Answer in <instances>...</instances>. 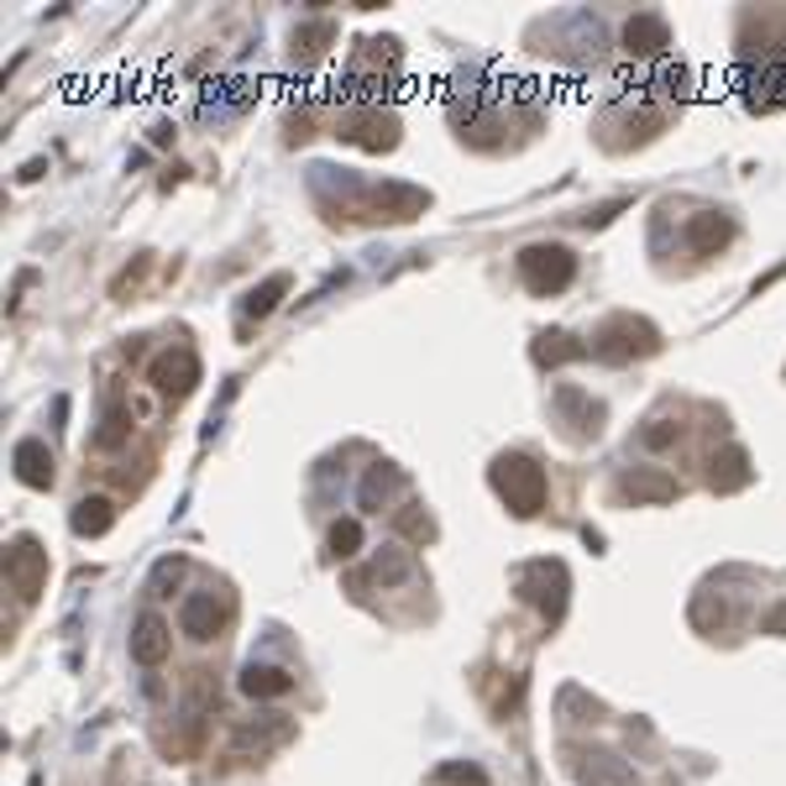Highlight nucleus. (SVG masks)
Wrapping results in <instances>:
<instances>
[{"mask_svg":"<svg viewBox=\"0 0 786 786\" xmlns=\"http://www.w3.org/2000/svg\"><path fill=\"white\" fill-rule=\"evenodd\" d=\"M493 488H499V499H504L520 520H530V514L545 509V472L530 462V457H520V451H509V457L493 462Z\"/></svg>","mask_w":786,"mask_h":786,"instance_id":"1","label":"nucleus"},{"mask_svg":"<svg viewBox=\"0 0 786 786\" xmlns=\"http://www.w3.org/2000/svg\"><path fill=\"white\" fill-rule=\"evenodd\" d=\"M520 279L530 294H562L577 279V258L562 242H535L520 252Z\"/></svg>","mask_w":786,"mask_h":786,"instance_id":"2","label":"nucleus"},{"mask_svg":"<svg viewBox=\"0 0 786 786\" xmlns=\"http://www.w3.org/2000/svg\"><path fill=\"white\" fill-rule=\"evenodd\" d=\"M656 346H661L656 325L635 321V315H619V321H608L604 331H598L593 357H604V363H629V357H650Z\"/></svg>","mask_w":786,"mask_h":786,"instance_id":"3","label":"nucleus"},{"mask_svg":"<svg viewBox=\"0 0 786 786\" xmlns=\"http://www.w3.org/2000/svg\"><path fill=\"white\" fill-rule=\"evenodd\" d=\"M514 583H520V598H524V604H535L545 619H551V625H556V619L566 614V566H562V562H535V566H524Z\"/></svg>","mask_w":786,"mask_h":786,"instance_id":"4","label":"nucleus"},{"mask_svg":"<svg viewBox=\"0 0 786 786\" xmlns=\"http://www.w3.org/2000/svg\"><path fill=\"white\" fill-rule=\"evenodd\" d=\"M6 583L17 587V598H27V604L48 587V551L32 535L11 541V551H6Z\"/></svg>","mask_w":786,"mask_h":786,"instance_id":"5","label":"nucleus"},{"mask_svg":"<svg viewBox=\"0 0 786 786\" xmlns=\"http://www.w3.org/2000/svg\"><path fill=\"white\" fill-rule=\"evenodd\" d=\"M572 776L583 786H640L635 771L619 755H608V750H572Z\"/></svg>","mask_w":786,"mask_h":786,"instance_id":"6","label":"nucleus"},{"mask_svg":"<svg viewBox=\"0 0 786 786\" xmlns=\"http://www.w3.org/2000/svg\"><path fill=\"white\" fill-rule=\"evenodd\" d=\"M195 384H200V357H195L189 346H179V352H168V357H158V363H153V388H158V394H174V399H184Z\"/></svg>","mask_w":786,"mask_h":786,"instance_id":"7","label":"nucleus"},{"mask_svg":"<svg viewBox=\"0 0 786 786\" xmlns=\"http://www.w3.org/2000/svg\"><path fill=\"white\" fill-rule=\"evenodd\" d=\"M221 625H226V608L216 604V593H195V598H184V608H179V629L189 635V640H216L221 635Z\"/></svg>","mask_w":786,"mask_h":786,"instance_id":"8","label":"nucleus"},{"mask_svg":"<svg viewBox=\"0 0 786 786\" xmlns=\"http://www.w3.org/2000/svg\"><path fill=\"white\" fill-rule=\"evenodd\" d=\"M619 493L635 499V504H671L677 499V478H666L661 467H635L625 483H619Z\"/></svg>","mask_w":786,"mask_h":786,"instance_id":"9","label":"nucleus"},{"mask_svg":"<svg viewBox=\"0 0 786 786\" xmlns=\"http://www.w3.org/2000/svg\"><path fill=\"white\" fill-rule=\"evenodd\" d=\"M168 625H163L158 614H142L137 619V635H132V661L137 666H163L168 661Z\"/></svg>","mask_w":786,"mask_h":786,"instance_id":"10","label":"nucleus"},{"mask_svg":"<svg viewBox=\"0 0 786 786\" xmlns=\"http://www.w3.org/2000/svg\"><path fill=\"white\" fill-rule=\"evenodd\" d=\"M625 42H629V53L656 59V53H666V48H671V32H666V21L656 17V11H640V17L625 27Z\"/></svg>","mask_w":786,"mask_h":786,"instance_id":"11","label":"nucleus"},{"mask_svg":"<svg viewBox=\"0 0 786 786\" xmlns=\"http://www.w3.org/2000/svg\"><path fill=\"white\" fill-rule=\"evenodd\" d=\"M242 692L252 698V703H268V698H289L294 692V677L283 671V666H247L242 671Z\"/></svg>","mask_w":786,"mask_h":786,"instance_id":"12","label":"nucleus"},{"mask_svg":"<svg viewBox=\"0 0 786 786\" xmlns=\"http://www.w3.org/2000/svg\"><path fill=\"white\" fill-rule=\"evenodd\" d=\"M729 237H734V226H729L719 210H703V216H692V221H687V247H692V252H703V258H713L719 247H729Z\"/></svg>","mask_w":786,"mask_h":786,"instance_id":"13","label":"nucleus"},{"mask_svg":"<svg viewBox=\"0 0 786 786\" xmlns=\"http://www.w3.org/2000/svg\"><path fill=\"white\" fill-rule=\"evenodd\" d=\"M556 409H562V415L577 425L583 436H598V425H604V404H593L577 384H562V388H556Z\"/></svg>","mask_w":786,"mask_h":786,"instance_id":"14","label":"nucleus"},{"mask_svg":"<svg viewBox=\"0 0 786 786\" xmlns=\"http://www.w3.org/2000/svg\"><path fill=\"white\" fill-rule=\"evenodd\" d=\"M11 462H17V478L27 488H53V457H48L42 441H21L11 451Z\"/></svg>","mask_w":786,"mask_h":786,"instance_id":"15","label":"nucleus"},{"mask_svg":"<svg viewBox=\"0 0 786 786\" xmlns=\"http://www.w3.org/2000/svg\"><path fill=\"white\" fill-rule=\"evenodd\" d=\"M708 483L719 488V493H734V488L750 483V457L740 446H729V451H713V462H708Z\"/></svg>","mask_w":786,"mask_h":786,"instance_id":"16","label":"nucleus"},{"mask_svg":"<svg viewBox=\"0 0 786 786\" xmlns=\"http://www.w3.org/2000/svg\"><path fill=\"white\" fill-rule=\"evenodd\" d=\"M404 493V472L399 467H388L378 462L373 472H367V483H363V509H384L388 499H399Z\"/></svg>","mask_w":786,"mask_h":786,"instance_id":"17","label":"nucleus"},{"mask_svg":"<svg viewBox=\"0 0 786 786\" xmlns=\"http://www.w3.org/2000/svg\"><path fill=\"white\" fill-rule=\"evenodd\" d=\"M577 357H587V346H583V342H572L566 331H545L541 342H535V363H541V367L577 363Z\"/></svg>","mask_w":786,"mask_h":786,"instance_id":"18","label":"nucleus"},{"mask_svg":"<svg viewBox=\"0 0 786 786\" xmlns=\"http://www.w3.org/2000/svg\"><path fill=\"white\" fill-rule=\"evenodd\" d=\"M111 520H116V509H111V499H80L74 504V535H105L111 530Z\"/></svg>","mask_w":786,"mask_h":786,"instance_id":"19","label":"nucleus"},{"mask_svg":"<svg viewBox=\"0 0 786 786\" xmlns=\"http://www.w3.org/2000/svg\"><path fill=\"white\" fill-rule=\"evenodd\" d=\"M404 577H409V562H404V551H384V556L373 562V572H367V577H352V587H363V583L394 587V583H404Z\"/></svg>","mask_w":786,"mask_h":786,"instance_id":"20","label":"nucleus"},{"mask_svg":"<svg viewBox=\"0 0 786 786\" xmlns=\"http://www.w3.org/2000/svg\"><path fill=\"white\" fill-rule=\"evenodd\" d=\"M283 294H289V279H283V273H273V279L262 283V289H252V294H247V315H252V321H262V315H273Z\"/></svg>","mask_w":786,"mask_h":786,"instance_id":"21","label":"nucleus"},{"mask_svg":"<svg viewBox=\"0 0 786 786\" xmlns=\"http://www.w3.org/2000/svg\"><path fill=\"white\" fill-rule=\"evenodd\" d=\"M342 137L363 142V147H394V122H384V116H367V122H346Z\"/></svg>","mask_w":786,"mask_h":786,"instance_id":"22","label":"nucleus"},{"mask_svg":"<svg viewBox=\"0 0 786 786\" xmlns=\"http://www.w3.org/2000/svg\"><path fill=\"white\" fill-rule=\"evenodd\" d=\"M126 436H132V415H126V409H111V415H105V425L95 430V446H101V451H116Z\"/></svg>","mask_w":786,"mask_h":786,"instance_id":"23","label":"nucleus"},{"mask_svg":"<svg viewBox=\"0 0 786 786\" xmlns=\"http://www.w3.org/2000/svg\"><path fill=\"white\" fill-rule=\"evenodd\" d=\"M357 545H363V524H357V520L331 524V556H336V562H346V556H357Z\"/></svg>","mask_w":786,"mask_h":786,"instance_id":"24","label":"nucleus"},{"mask_svg":"<svg viewBox=\"0 0 786 786\" xmlns=\"http://www.w3.org/2000/svg\"><path fill=\"white\" fill-rule=\"evenodd\" d=\"M640 441H646L650 451H666V446L682 441V425H677V420H650L646 430H640Z\"/></svg>","mask_w":786,"mask_h":786,"instance_id":"25","label":"nucleus"},{"mask_svg":"<svg viewBox=\"0 0 786 786\" xmlns=\"http://www.w3.org/2000/svg\"><path fill=\"white\" fill-rule=\"evenodd\" d=\"M184 577V562L179 556H168V562H158V572H153V598H174V587H179Z\"/></svg>","mask_w":786,"mask_h":786,"instance_id":"26","label":"nucleus"},{"mask_svg":"<svg viewBox=\"0 0 786 786\" xmlns=\"http://www.w3.org/2000/svg\"><path fill=\"white\" fill-rule=\"evenodd\" d=\"M441 782L451 786H488V776L478 766H462V761H451V766H441Z\"/></svg>","mask_w":786,"mask_h":786,"instance_id":"27","label":"nucleus"},{"mask_svg":"<svg viewBox=\"0 0 786 786\" xmlns=\"http://www.w3.org/2000/svg\"><path fill=\"white\" fill-rule=\"evenodd\" d=\"M399 535H409V541H430L436 530H430V520H425L420 509H404V514H399Z\"/></svg>","mask_w":786,"mask_h":786,"instance_id":"28","label":"nucleus"},{"mask_svg":"<svg viewBox=\"0 0 786 786\" xmlns=\"http://www.w3.org/2000/svg\"><path fill=\"white\" fill-rule=\"evenodd\" d=\"M766 635H786V604H776L766 614Z\"/></svg>","mask_w":786,"mask_h":786,"instance_id":"29","label":"nucleus"}]
</instances>
